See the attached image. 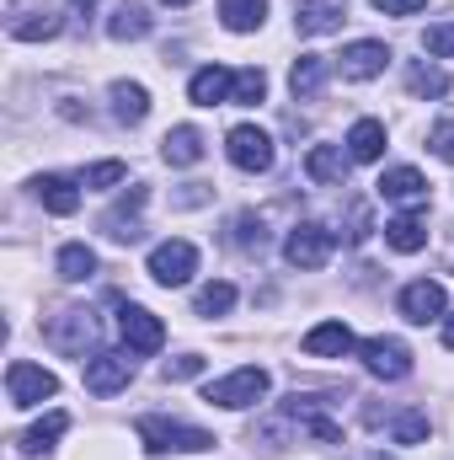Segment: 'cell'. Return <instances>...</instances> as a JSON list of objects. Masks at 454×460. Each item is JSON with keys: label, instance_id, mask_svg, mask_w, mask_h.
I'll list each match as a JSON object with an SVG mask.
<instances>
[{"label": "cell", "instance_id": "1", "mask_svg": "<svg viewBox=\"0 0 454 460\" xmlns=\"http://www.w3.org/2000/svg\"><path fill=\"white\" fill-rule=\"evenodd\" d=\"M43 338H48V348H54V353L81 358L86 348L97 343V311H86V305H65L59 316H48Z\"/></svg>", "mask_w": 454, "mask_h": 460}, {"label": "cell", "instance_id": "2", "mask_svg": "<svg viewBox=\"0 0 454 460\" xmlns=\"http://www.w3.org/2000/svg\"><path fill=\"white\" fill-rule=\"evenodd\" d=\"M332 246H337V235H332V230L316 226V220H305V226L289 230V241H284V262H289V268H300V273H316V268H327Z\"/></svg>", "mask_w": 454, "mask_h": 460}, {"label": "cell", "instance_id": "3", "mask_svg": "<svg viewBox=\"0 0 454 460\" xmlns=\"http://www.w3.org/2000/svg\"><path fill=\"white\" fill-rule=\"evenodd\" d=\"M262 396H267V369H235L225 380H209V385H204V402H209V407H230V412L257 407Z\"/></svg>", "mask_w": 454, "mask_h": 460}, {"label": "cell", "instance_id": "4", "mask_svg": "<svg viewBox=\"0 0 454 460\" xmlns=\"http://www.w3.org/2000/svg\"><path fill=\"white\" fill-rule=\"evenodd\" d=\"M54 391H59V380H54L43 364L16 358V364L5 369V396H11V407H43V402H54Z\"/></svg>", "mask_w": 454, "mask_h": 460}, {"label": "cell", "instance_id": "5", "mask_svg": "<svg viewBox=\"0 0 454 460\" xmlns=\"http://www.w3.org/2000/svg\"><path fill=\"white\" fill-rule=\"evenodd\" d=\"M139 439L150 450H214V434L193 423H171V418H139Z\"/></svg>", "mask_w": 454, "mask_h": 460}, {"label": "cell", "instance_id": "6", "mask_svg": "<svg viewBox=\"0 0 454 460\" xmlns=\"http://www.w3.org/2000/svg\"><path fill=\"white\" fill-rule=\"evenodd\" d=\"M193 273H198V246H193V241H161V246L150 252V279H155V284L177 289V284H188Z\"/></svg>", "mask_w": 454, "mask_h": 460}, {"label": "cell", "instance_id": "7", "mask_svg": "<svg viewBox=\"0 0 454 460\" xmlns=\"http://www.w3.org/2000/svg\"><path fill=\"white\" fill-rule=\"evenodd\" d=\"M225 150H230V161L240 166V172H273V134H262L257 123H235L230 128V139H225Z\"/></svg>", "mask_w": 454, "mask_h": 460}, {"label": "cell", "instance_id": "8", "mask_svg": "<svg viewBox=\"0 0 454 460\" xmlns=\"http://www.w3.org/2000/svg\"><path fill=\"white\" fill-rule=\"evenodd\" d=\"M358 353H363L369 375H380V380H406L412 375V348L401 338H369Z\"/></svg>", "mask_w": 454, "mask_h": 460}, {"label": "cell", "instance_id": "9", "mask_svg": "<svg viewBox=\"0 0 454 460\" xmlns=\"http://www.w3.org/2000/svg\"><path fill=\"white\" fill-rule=\"evenodd\" d=\"M118 332H123V343L134 348V353H161V343H166V327L144 305H128V300L118 311Z\"/></svg>", "mask_w": 454, "mask_h": 460}, {"label": "cell", "instance_id": "10", "mask_svg": "<svg viewBox=\"0 0 454 460\" xmlns=\"http://www.w3.org/2000/svg\"><path fill=\"white\" fill-rule=\"evenodd\" d=\"M128 380H134V358L128 353H97V358H86V391L92 396H118Z\"/></svg>", "mask_w": 454, "mask_h": 460}, {"label": "cell", "instance_id": "11", "mask_svg": "<svg viewBox=\"0 0 454 460\" xmlns=\"http://www.w3.org/2000/svg\"><path fill=\"white\" fill-rule=\"evenodd\" d=\"M337 65H342L347 81H374V75L390 65V49H385L380 38H358V43H347L337 54Z\"/></svg>", "mask_w": 454, "mask_h": 460}, {"label": "cell", "instance_id": "12", "mask_svg": "<svg viewBox=\"0 0 454 460\" xmlns=\"http://www.w3.org/2000/svg\"><path fill=\"white\" fill-rule=\"evenodd\" d=\"M380 199L385 204H401V209H423L428 204V177L412 172V166H390L380 177Z\"/></svg>", "mask_w": 454, "mask_h": 460}, {"label": "cell", "instance_id": "13", "mask_svg": "<svg viewBox=\"0 0 454 460\" xmlns=\"http://www.w3.org/2000/svg\"><path fill=\"white\" fill-rule=\"evenodd\" d=\"M444 284H433V279H417V284H406L401 289V316L406 322H417V327H428V322H439L444 316Z\"/></svg>", "mask_w": 454, "mask_h": 460}, {"label": "cell", "instance_id": "14", "mask_svg": "<svg viewBox=\"0 0 454 460\" xmlns=\"http://www.w3.org/2000/svg\"><path fill=\"white\" fill-rule=\"evenodd\" d=\"M342 22H347V0H300V5H294V27H300V38L337 32Z\"/></svg>", "mask_w": 454, "mask_h": 460}, {"label": "cell", "instance_id": "15", "mask_svg": "<svg viewBox=\"0 0 454 460\" xmlns=\"http://www.w3.org/2000/svg\"><path fill=\"white\" fill-rule=\"evenodd\" d=\"M144 188H128L123 199H118L113 209H108V220H102V230L113 235V241H139L144 235V226H139V209H144Z\"/></svg>", "mask_w": 454, "mask_h": 460}, {"label": "cell", "instance_id": "16", "mask_svg": "<svg viewBox=\"0 0 454 460\" xmlns=\"http://www.w3.org/2000/svg\"><path fill=\"white\" fill-rule=\"evenodd\" d=\"M32 193H38V204H43L48 215H75V209H81L75 182H70V177H59V172H43V177L32 182Z\"/></svg>", "mask_w": 454, "mask_h": 460}, {"label": "cell", "instance_id": "17", "mask_svg": "<svg viewBox=\"0 0 454 460\" xmlns=\"http://www.w3.org/2000/svg\"><path fill=\"white\" fill-rule=\"evenodd\" d=\"M230 92H235V75L220 70V65H204V70L188 81V97H193L198 108H220V102H230Z\"/></svg>", "mask_w": 454, "mask_h": 460}, {"label": "cell", "instance_id": "18", "mask_svg": "<svg viewBox=\"0 0 454 460\" xmlns=\"http://www.w3.org/2000/svg\"><path fill=\"white\" fill-rule=\"evenodd\" d=\"M353 332L342 327V322H321V327H310L305 332V353L310 358H342V353H353Z\"/></svg>", "mask_w": 454, "mask_h": 460}, {"label": "cell", "instance_id": "19", "mask_svg": "<svg viewBox=\"0 0 454 460\" xmlns=\"http://www.w3.org/2000/svg\"><path fill=\"white\" fill-rule=\"evenodd\" d=\"M204 150H209V145H204V134H198L193 123H182V128H171V134L161 139V155H166L171 166H198Z\"/></svg>", "mask_w": 454, "mask_h": 460}, {"label": "cell", "instance_id": "20", "mask_svg": "<svg viewBox=\"0 0 454 460\" xmlns=\"http://www.w3.org/2000/svg\"><path fill=\"white\" fill-rule=\"evenodd\" d=\"M305 177L321 182V188L342 182V177H347V155H342V145H310V155H305Z\"/></svg>", "mask_w": 454, "mask_h": 460}, {"label": "cell", "instance_id": "21", "mask_svg": "<svg viewBox=\"0 0 454 460\" xmlns=\"http://www.w3.org/2000/svg\"><path fill=\"white\" fill-rule=\"evenodd\" d=\"M108 38H118V43H139V38H150V11H144L139 0H123L113 16H108Z\"/></svg>", "mask_w": 454, "mask_h": 460}, {"label": "cell", "instance_id": "22", "mask_svg": "<svg viewBox=\"0 0 454 460\" xmlns=\"http://www.w3.org/2000/svg\"><path fill=\"white\" fill-rule=\"evenodd\" d=\"M327 75H332V59H321V54H300L294 70H289V92H294V97H316V92L327 86Z\"/></svg>", "mask_w": 454, "mask_h": 460}, {"label": "cell", "instance_id": "23", "mask_svg": "<svg viewBox=\"0 0 454 460\" xmlns=\"http://www.w3.org/2000/svg\"><path fill=\"white\" fill-rule=\"evenodd\" d=\"M347 155L353 161H380L385 155V123L380 118H358L353 134H347Z\"/></svg>", "mask_w": 454, "mask_h": 460}, {"label": "cell", "instance_id": "24", "mask_svg": "<svg viewBox=\"0 0 454 460\" xmlns=\"http://www.w3.org/2000/svg\"><path fill=\"white\" fill-rule=\"evenodd\" d=\"M113 113L118 123H144L150 118V92L139 81H113Z\"/></svg>", "mask_w": 454, "mask_h": 460}, {"label": "cell", "instance_id": "25", "mask_svg": "<svg viewBox=\"0 0 454 460\" xmlns=\"http://www.w3.org/2000/svg\"><path fill=\"white\" fill-rule=\"evenodd\" d=\"M220 22L230 32H257L267 22V0H220Z\"/></svg>", "mask_w": 454, "mask_h": 460}, {"label": "cell", "instance_id": "26", "mask_svg": "<svg viewBox=\"0 0 454 460\" xmlns=\"http://www.w3.org/2000/svg\"><path fill=\"white\" fill-rule=\"evenodd\" d=\"M59 27H65V22H59V11H48V5H43V11H27L22 22H11V38H16V43H38V38H54Z\"/></svg>", "mask_w": 454, "mask_h": 460}, {"label": "cell", "instance_id": "27", "mask_svg": "<svg viewBox=\"0 0 454 460\" xmlns=\"http://www.w3.org/2000/svg\"><path fill=\"white\" fill-rule=\"evenodd\" d=\"M385 241H390L396 252H423V246H428V226H423L417 215H396V220L385 226Z\"/></svg>", "mask_w": 454, "mask_h": 460}, {"label": "cell", "instance_id": "28", "mask_svg": "<svg viewBox=\"0 0 454 460\" xmlns=\"http://www.w3.org/2000/svg\"><path fill=\"white\" fill-rule=\"evenodd\" d=\"M92 273H97V252H92L86 241H70V246L59 252V279L81 284V279H92Z\"/></svg>", "mask_w": 454, "mask_h": 460}, {"label": "cell", "instance_id": "29", "mask_svg": "<svg viewBox=\"0 0 454 460\" xmlns=\"http://www.w3.org/2000/svg\"><path fill=\"white\" fill-rule=\"evenodd\" d=\"M65 429H70V418H65V412H48V418H38V423L22 434V450H27V456H43V450H48Z\"/></svg>", "mask_w": 454, "mask_h": 460}, {"label": "cell", "instance_id": "30", "mask_svg": "<svg viewBox=\"0 0 454 460\" xmlns=\"http://www.w3.org/2000/svg\"><path fill=\"white\" fill-rule=\"evenodd\" d=\"M406 92L412 97H444L450 92V75L433 70V65H406Z\"/></svg>", "mask_w": 454, "mask_h": 460}, {"label": "cell", "instance_id": "31", "mask_svg": "<svg viewBox=\"0 0 454 460\" xmlns=\"http://www.w3.org/2000/svg\"><path fill=\"white\" fill-rule=\"evenodd\" d=\"M390 439H396V445H423V439H428V412H417V407L396 412V418H390Z\"/></svg>", "mask_w": 454, "mask_h": 460}, {"label": "cell", "instance_id": "32", "mask_svg": "<svg viewBox=\"0 0 454 460\" xmlns=\"http://www.w3.org/2000/svg\"><path fill=\"white\" fill-rule=\"evenodd\" d=\"M262 97H267V75H262V70H235V92H230V102L257 108Z\"/></svg>", "mask_w": 454, "mask_h": 460}, {"label": "cell", "instance_id": "33", "mask_svg": "<svg viewBox=\"0 0 454 460\" xmlns=\"http://www.w3.org/2000/svg\"><path fill=\"white\" fill-rule=\"evenodd\" d=\"M235 305V284H204L198 289V316H225Z\"/></svg>", "mask_w": 454, "mask_h": 460}, {"label": "cell", "instance_id": "34", "mask_svg": "<svg viewBox=\"0 0 454 460\" xmlns=\"http://www.w3.org/2000/svg\"><path fill=\"white\" fill-rule=\"evenodd\" d=\"M235 246H240V252H262V246H267V220H262V215H240V220H235Z\"/></svg>", "mask_w": 454, "mask_h": 460}, {"label": "cell", "instance_id": "35", "mask_svg": "<svg viewBox=\"0 0 454 460\" xmlns=\"http://www.w3.org/2000/svg\"><path fill=\"white\" fill-rule=\"evenodd\" d=\"M123 161H97V166H86L81 172V188H113V182H123Z\"/></svg>", "mask_w": 454, "mask_h": 460}, {"label": "cell", "instance_id": "36", "mask_svg": "<svg viewBox=\"0 0 454 460\" xmlns=\"http://www.w3.org/2000/svg\"><path fill=\"white\" fill-rule=\"evenodd\" d=\"M423 49H428L433 59H450V54H454V22H439V27H428V32H423Z\"/></svg>", "mask_w": 454, "mask_h": 460}, {"label": "cell", "instance_id": "37", "mask_svg": "<svg viewBox=\"0 0 454 460\" xmlns=\"http://www.w3.org/2000/svg\"><path fill=\"white\" fill-rule=\"evenodd\" d=\"M428 145H433V155H439V161H450V166H454V118H444V123H433Z\"/></svg>", "mask_w": 454, "mask_h": 460}, {"label": "cell", "instance_id": "38", "mask_svg": "<svg viewBox=\"0 0 454 460\" xmlns=\"http://www.w3.org/2000/svg\"><path fill=\"white\" fill-rule=\"evenodd\" d=\"M166 380H193V375H204V358L198 353H182V358H166V369H161Z\"/></svg>", "mask_w": 454, "mask_h": 460}, {"label": "cell", "instance_id": "39", "mask_svg": "<svg viewBox=\"0 0 454 460\" xmlns=\"http://www.w3.org/2000/svg\"><path fill=\"white\" fill-rule=\"evenodd\" d=\"M374 11H385V16H412V11H423L428 0H369Z\"/></svg>", "mask_w": 454, "mask_h": 460}, {"label": "cell", "instance_id": "40", "mask_svg": "<svg viewBox=\"0 0 454 460\" xmlns=\"http://www.w3.org/2000/svg\"><path fill=\"white\" fill-rule=\"evenodd\" d=\"M444 343L454 348V316H450V322H444Z\"/></svg>", "mask_w": 454, "mask_h": 460}, {"label": "cell", "instance_id": "41", "mask_svg": "<svg viewBox=\"0 0 454 460\" xmlns=\"http://www.w3.org/2000/svg\"><path fill=\"white\" fill-rule=\"evenodd\" d=\"M70 5H75V11H92V5H97V0H70Z\"/></svg>", "mask_w": 454, "mask_h": 460}, {"label": "cell", "instance_id": "42", "mask_svg": "<svg viewBox=\"0 0 454 460\" xmlns=\"http://www.w3.org/2000/svg\"><path fill=\"white\" fill-rule=\"evenodd\" d=\"M166 5H193V0H166Z\"/></svg>", "mask_w": 454, "mask_h": 460}, {"label": "cell", "instance_id": "43", "mask_svg": "<svg viewBox=\"0 0 454 460\" xmlns=\"http://www.w3.org/2000/svg\"><path fill=\"white\" fill-rule=\"evenodd\" d=\"M363 460H385V456H363Z\"/></svg>", "mask_w": 454, "mask_h": 460}]
</instances>
